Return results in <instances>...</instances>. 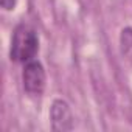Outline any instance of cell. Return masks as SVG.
Here are the masks:
<instances>
[{
    "instance_id": "cell-1",
    "label": "cell",
    "mask_w": 132,
    "mask_h": 132,
    "mask_svg": "<svg viewBox=\"0 0 132 132\" xmlns=\"http://www.w3.org/2000/svg\"><path fill=\"white\" fill-rule=\"evenodd\" d=\"M39 51V37L34 28H31L27 23H20L16 27L11 39V48H10V57L14 62L27 64L28 61H33Z\"/></svg>"
},
{
    "instance_id": "cell-2",
    "label": "cell",
    "mask_w": 132,
    "mask_h": 132,
    "mask_svg": "<svg viewBox=\"0 0 132 132\" xmlns=\"http://www.w3.org/2000/svg\"><path fill=\"white\" fill-rule=\"evenodd\" d=\"M22 82H23V89L27 93H30V95H42L44 93L47 76H45L44 65L39 61L33 59L25 64L23 72H22Z\"/></svg>"
},
{
    "instance_id": "cell-4",
    "label": "cell",
    "mask_w": 132,
    "mask_h": 132,
    "mask_svg": "<svg viewBox=\"0 0 132 132\" xmlns=\"http://www.w3.org/2000/svg\"><path fill=\"white\" fill-rule=\"evenodd\" d=\"M16 3H17V0H2V8L6 11H11V10H14Z\"/></svg>"
},
{
    "instance_id": "cell-3",
    "label": "cell",
    "mask_w": 132,
    "mask_h": 132,
    "mask_svg": "<svg viewBox=\"0 0 132 132\" xmlns=\"http://www.w3.org/2000/svg\"><path fill=\"white\" fill-rule=\"evenodd\" d=\"M50 118H51V127L54 130L65 132V130H70L73 127L72 110H70L69 104L65 103V101H62V100H56L51 104Z\"/></svg>"
}]
</instances>
